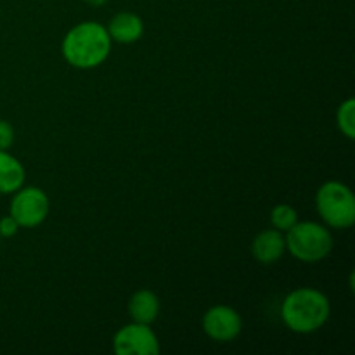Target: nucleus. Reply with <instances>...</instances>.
<instances>
[{
  "instance_id": "1",
  "label": "nucleus",
  "mask_w": 355,
  "mask_h": 355,
  "mask_svg": "<svg viewBox=\"0 0 355 355\" xmlns=\"http://www.w3.org/2000/svg\"><path fill=\"white\" fill-rule=\"evenodd\" d=\"M113 40L106 26L97 21H82L64 35L61 52L64 61L76 69H94L111 54Z\"/></svg>"
},
{
  "instance_id": "2",
  "label": "nucleus",
  "mask_w": 355,
  "mask_h": 355,
  "mask_svg": "<svg viewBox=\"0 0 355 355\" xmlns=\"http://www.w3.org/2000/svg\"><path fill=\"white\" fill-rule=\"evenodd\" d=\"M331 318L328 295L311 286L290 291L281 304V319L291 333L312 335L326 326Z\"/></svg>"
},
{
  "instance_id": "3",
  "label": "nucleus",
  "mask_w": 355,
  "mask_h": 355,
  "mask_svg": "<svg viewBox=\"0 0 355 355\" xmlns=\"http://www.w3.org/2000/svg\"><path fill=\"white\" fill-rule=\"evenodd\" d=\"M286 252L304 263H319L333 252V234L328 225L314 220H298L284 232Z\"/></svg>"
},
{
  "instance_id": "4",
  "label": "nucleus",
  "mask_w": 355,
  "mask_h": 355,
  "mask_svg": "<svg viewBox=\"0 0 355 355\" xmlns=\"http://www.w3.org/2000/svg\"><path fill=\"white\" fill-rule=\"evenodd\" d=\"M315 210L329 229H350L355 224L354 191L340 180H328L315 193Z\"/></svg>"
},
{
  "instance_id": "5",
  "label": "nucleus",
  "mask_w": 355,
  "mask_h": 355,
  "mask_svg": "<svg viewBox=\"0 0 355 355\" xmlns=\"http://www.w3.org/2000/svg\"><path fill=\"white\" fill-rule=\"evenodd\" d=\"M49 214H51V200L40 187L23 186L12 194L9 215L16 218L19 227H38L47 220Z\"/></svg>"
},
{
  "instance_id": "6",
  "label": "nucleus",
  "mask_w": 355,
  "mask_h": 355,
  "mask_svg": "<svg viewBox=\"0 0 355 355\" xmlns=\"http://www.w3.org/2000/svg\"><path fill=\"white\" fill-rule=\"evenodd\" d=\"M159 340L151 324L130 321L113 336V352L116 355H158Z\"/></svg>"
},
{
  "instance_id": "7",
  "label": "nucleus",
  "mask_w": 355,
  "mask_h": 355,
  "mask_svg": "<svg viewBox=\"0 0 355 355\" xmlns=\"http://www.w3.org/2000/svg\"><path fill=\"white\" fill-rule=\"evenodd\" d=\"M203 333L217 343L234 342L243 331V318L231 305H214L201 319Z\"/></svg>"
},
{
  "instance_id": "8",
  "label": "nucleus",
  "mask_w": 355,
  "mask_h": 355,
  "mask_svg": "<svg viewBox=\"0 0 355 355\" xmlns=\"http://www.w3.org/2000/svg\"><path fill=\"white\" fill-rule=\"evenodd\" d=\"M286 253V241H284V232L277 229H263L253 238L252 241V255L253 259L263 266H272L279 262Z\"/></svg>"
},
{
  "instance_id": "9",
  "label": "nucleus",
  "mask_w": 355,
  "mask_h": 355,
  "mask_svg": "<svg viewBox=\"0 0 355 355\" xmlns=\"http://www.w3.org/2000/svg\"><path fill=\"white\" fill-rule=\"evenodd\" d=\"M106 30L110 33L111 40L121 45L135 44L144 35V21L139 14L130 10H121L116 12L106 24Z\"/></svg>"
},
{
  "instance_id": "10",
  "label": "nucleus",
  "mask_w": 355,
  "mask_h": 355,
  "mask_svg": "<svg viewBox=\"0 0 355 355\" xmlns=\"http://www.w3.org/2000/svg\"><path fill=\"white\" fill-rule=\"evenodd\" d=\"M128 318L134 322H141V324H153L158 319L159 311H162V304L155 291L151 290H137L127 304Z\"/></svg>"
},
{
  "instance_id": "11",
  "label": "nucleus",
  "mask_w": 355,
  "mask_h": 355,
  "mask_svg": "<svg viewBox=\"0 0 355 355\" xmlns=\"http://www.w3.org/2000/svg\"><path fill=\"white\" fill-rule=\"evenodd\" d=\"M24 180L26 170L23 163L9 151H0V194H14L24 186Z\"/></svg>"
},
{
  "instance_id": "12",
  "label": "nucleus",
  "mask_w": 355,
  "mask_h": 355,
  "mask_svg": "<svg viewBox=\"0 0 355 355\" xmlns=\"http://www.w3.org/2000/svg\"><path fill=\"white\" fill-rule=\"evenodd\" d=\"M336 127H338L340 134L347 137L349 141L355 139V99L349 97L343 101L336 110Z\"/></svg>"
},
{
  "instance_id": "13",
  "label": "nucleus",
  "mask_w": 355,
  "mask_h": 355,
  "mask_svg": "<svg viewBox=\"0 0 355 355\" xmlns=\"http://www.w3.org/2000/svg\"><path fill=\"white\" fill-rule=\"evenodd\" d=\"M298 220V211L288 203H279L270 210V225L281 232L290 231Z\"/></svg>"
},
{
  "instance_id": "14",
  "label": "nucleus",
  "mask_w": 355,
  "mask_h": 355,
  "mask_svg": "<svg viewBox=\"0 0 355 355\" xmlns=\"http://www.w3.org/2000/svg\"><path fill=\"white\" fill-rule=\"evenodd\" d=\"M16 139L14 127L6 120H0V151H9Z\"/></svg>"
},
{
  "instance_id": "15",
  "label": "nucleus",
  "mask_w": 355,
  "mask_h": 355,
  "mask_svg": "<svg viewBox=\"0 0 355 355\" xmlns=\"http://www.w3.org/2000/svg\"><path fill=\"white\" fill-rule=\"evenodd\" d=\"M19 224L12 215H6L0 218V238H14L19 232Z\"/></svg>"
},
{
  "instance_id": "16",
  "label": "nucleus",
  "mask_w": 355,
  "mask_h": 355,
  "mask_svg": "<svg viewBox=\"0 0 355 355\" xmlns=\"http://www.w3.org/2000/svg\"><path fill=\"white\" fill-rule=\"evenodd\" d=\"M83 2L90 7H103L107 0H83Z\"/></svg>"
},
{
  "instance_id": "17",
  "label": "nucleus",
  "mask_w": 355,
  "mask_h": 355,
  "mask_svg": "<svg viewBox=\"0 0 355 355\" xmlns=\"http://www.w3.org/2000/svg\"><path fill=\"white\" fill-rule=\"evenodd\" d=\"M0 239H2V238H0Z\"/></svg>"
}]
</instances>
